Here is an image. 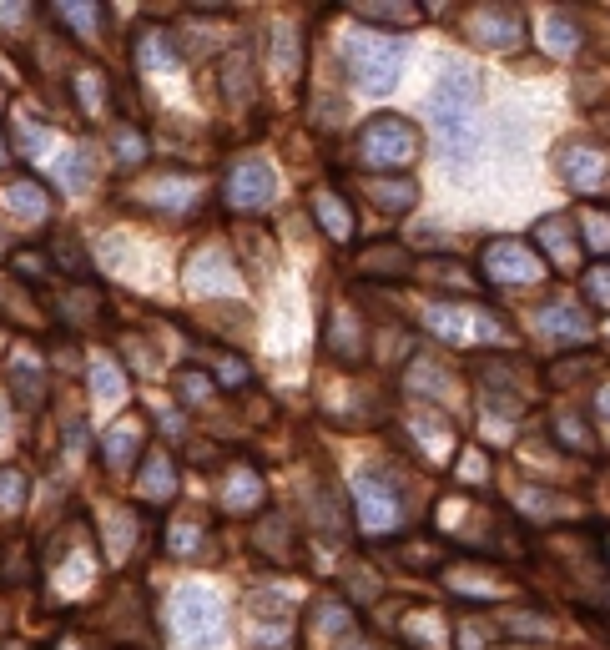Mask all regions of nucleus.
Listing matches in <instances>:
<instances>
[{
	"label": "nucleus",
	"instance_id": "nucleus-1",
	"mask_svg": "<svg viewBox=\"0 0 610 650\" xmlns=\"http://www.w3.org/2000/svg\"><path fill=\"white\" fill-rule=\"evenodd\" d=\"M434 121H439V137L449 157H469L474 147V111H479V76L469 66H449L434 101H429Z\"/></svg>",
	"mask_w": 610,
	"mask_h": 650
},
{
	"label": "nucleus",
	"instance_id": "nucleus-2",
	"mask_svg": "<svg viewBox=\"0 0 610 650\" xmlns=\"http://www.w3.org/2000/svg\"><path fill=\"white\" fill-rule=\"evenodd\" d=\"M348 56V76L358 91H369V96H389L399 71H404V46L394 36H358L343 46Z\"/></svg>",
	"mask_w": 610,
	"mask_h": 650
},
{
	"label": "nucleus",
	"instance_id": "nucleus-3",
	"mask_svg": "<svg viewBox=\"0 0 610 650\" xmlns=\"http://www.w3.org/2000/svg\"><path fill=\"white\" fill-rule=\"evenodd\" d=\"M358 152L369 167H409L419 157V132H414V121L409 116H374L369 126L358 132Z\"/></svg>",
	"mask_w": 610,
	"mask_h": 650
},
{
	"label": "nucleus",
	"instance_id": "nucleus-4",
	"mask_svg": "<svg viewBox=\"0 0 610 650\" xmlns=\"http://www.w3.org/2000/svg\"><path fill=\"white\" fill-rule=\"evenodd\" d=\"M399 514H404V499H399L384 479H374V474L358 479V519H363V530L384 535V530L399 525Z\"/></svg>",
	"mask_w": 610,
	"mask_h": 650
},
{
	"label": "nucleus",
	"instance_id": "nucleus-5",
	"mask_svg": "<svg viewBox=\"0 0 610 650\" xmlns=\"http://www.w3.org/2000/svg\"><path fill=\"white\" fill-rule=\"evenodd\" d=\"M484 273H490L495 283H530V278L540 273V257H535L530 242L505 237V242H490V247H484Z\"/></svg>",
	"mask_w": 610,
	"mask_h": 650
},
{
	"label": "nucleus",
	"instance_id": "nucleus-6",
	"mask_svg": "<svg viewBox=\"0 0 610 650\" xmlns=\"http://www.w3.org/2000/svg\"><path fill=\"white\" fill-rule=\"evenodd\" d=\"M273 192H278V177H273L268 162H242L232 172V182H227L232 207H263V202H273Z\"/></svg>",
	"mask_w": 610,
	"mask_h": 650
},
{
	"label": "nucleus",
	"instance_id": "nucleus-7",
	"mask_svg": "<svg viewBox=\"0 0 610 650\" xmlns=\"http://www.w3.org/2000/svg\"><path fill=\"white\" fill-rule=\"evenodd\" d=\"M177 635H187V640H197V635H212L217 630V600L207 595V590H197V585H187L182 595H177Z\"/></svg>",
	"mask_w": 610,
	"mask_h": 650
},
{
	"label": "nucleus",
	"instance_id": "nucleus-8",
	"mask_svg": "<svg viewBox=\"0 0 610 650\" xmlns=\"http://www.w3.org/2000/svg\"><path fill=\"white\" fill-rule=\"evenodd\" d=\"M600 172H605V157H600V152L570 147V157H565V177H570V182H580V187H595V182H600Z\"/></svg>",
	"mask_w": 610,
	"mask_h": 650
},
{
	"label": "nucleus",
	"instance_id": "nucleus-9",
	"mask_svg": "<svg viewBox=\"0 0 610 650\" xmlns=\"http://www.w3.org/2000/svg\"><path fill=\"white\" fill-rule=\"evenodd\" d=\"M540 328H550V333H560V338H580V333H590L585 313H580V308H570V303L545 308V313H540Z\"/></svg>",
	"mask_w": 610,
	"mask_h": 650
},
{
	"label": "nucleus",
	"instance_id": "nucleus-10",
	"mask_svg": "<svg viewBox=\"0 0 610 650\" xmlns=\"http://www.w3.org/2000/svg\"><path fill=\"white\" fill-rule=\"evenodd\" d=\"M6 207H11L16 217H46V192L31 187V182H11V187H6Z\"/></svg>",
	"mask_w": 610,
	"mask_h": 650
},
{
	"label": "nucleus",
	"instance_id": "nucleus-11",
	"mask_svg": "<svg viewBox=\"0 0 610 650\" xmlns=\"http://www.w3.org/2000/svg\"><path fill=\"white\" fill-rule=\"evenodd\" d=\"M585 232H590V247H595V252H605V242H610V222H605L595 207L585 212Z\"/></svg>",
	"mask_w": 610,
	"mask_h": 650
},
{
	"label": "nucleus",
	"instance_id": "nucleus-12",
	"mask_svg": "<svg viewBox=\"0 0 610 650\" xmlns=\"http://www.w3.org/2000/svg\"><path fill=\"white\" fill-rule=\"evenodd\" d=\"M363 21H409V6H353Z\"/></svg>",
	"mask_w": 610,
	"mask_h": 650
},
{
	"label": "nucleus",
	"instance_id": "nucleus-13",
	"mask_svg": "<svg viewBox=\"0 0 610 650\" xmlns=\"http://www.w3.org/2000/svg\"><path fill=\"white\" fill-rule=\"evenodd\" d=\"M21 504V474H0V509H16Z\"/></svg>",
	"mask_w": 610,
	"mask_h": 650
},
{
	"label": "nucleus",
	"instance_id": "nucleus-14",
	"mask_svg": "<svg viewBox=\"0 0 610 650\" xmlns=\"http://www.w3.org/2000/svg\"><path fill=\"white\" fill-rule=\"evenodd\" d=\"M96 394H101V399H116V394H121V378H116L106 363L96 368Z\"/></svg>",
	"mask_w": 610,
	"mask_h": 650
},
{
	"label": "nucleus",
	"instance_id": "nucleus-15",
	"mask_svg": "<svg viewBox=\"0 0 610 650\" xmlns=\"http://www.w3.org/2000/svg\"><path fill=\"white\" fill-rule=\"evenodd\" d=\"M61 182H66L71 192H81V187H86V177H81V157H66V162H61Z\"/></svg>",
	"mask_w": 610,
	"mask_h": 650
},
{
	"label": "nucleus",
	"instance_id": "nucleus-16",
	"mask_svg": "<svg viewBox=\"0 0 610 650\" xmlns=\"http://www.w3.org/2000/svg\"><path fill=\"white\" fill-rule=\"evenodd\" d=\"M590 298H595V303H610V273H595V278H590Z\"/></svg>",
	"mask_w": 610,
	"mask_h": 650
},
{
	"label": "nucleus",
	"instance_id": "nucleus-17",
	"mask_svg": "<svg viewBox=\"0 0 610 650\" xmlns=\"http://www.w3.org/2000/svg\"><path fill=\"white\" fill-rule=\"evenodd\" d=\"M550 41H555V46H565V41H575V31L565 26V16H555V21H550Z\"/></svg>",
	"mask_w": 610,
	"mask_h": 650
},
{
	"label": "nucleus",
	"instance_id": "nucleus-18",
	"mask_svg": "<svg viewBox=\"0 0 610 650\" xmlns=\"http://www.w3.org/2000/svg\"><path fill=\"white\" fill-rule=\"evenodd\" d=\"M0 162H6V132H0Z\"/></svg>",
	"mask_w": 610,
	"mask_h": 650
},
{
	"label": "nucleus",
	"instance_id": "nucleus-19",
	"mask_svg": "<svg viewBox=\"0 0 610 650\" xmlns=\"http://www.w3.org/2000/svg\"><path fill=\"white\" fill-rule=\"evenodd\" d=\"M605 555H610V540H605Z\"/></svg>",
	"mask_w": 610,
	"mask_h": 650
}]
</instances>
